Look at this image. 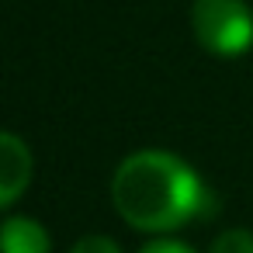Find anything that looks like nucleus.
Instances as JSON below:
<instances>
[{
  "instance_id": "obj_4",
  "label": "nucleus",
  "mask_w": 253,
  "mask_h": 253,
  "mask_svg": "<svg viewBox=\"0 0 253 253\" xmlns=\"http://www.w3.org/2000/svg\"><path fill=\"white\" fill-rule=\"evenodd\" d=\"M0 253H52V239L42 222L28 215H11L0 225Z\"/></svg>"
},
{
  "instance_id": "obj_2",
  "label": "nucleus",
  "mask_w": 253,
  "mask_h": 253,
  "mask_svg": "<svg viewBox=\"0 0 253 253\" xmlns=\"http://www.w3.org/2000/svg\"><path fill=\"white\" fill-rule=\"evenodd\" d=\"M191 28L211 56H243L253 45V11L243 0H194Z\"/></svg>"
},
{
  "instance_id": "obj_7",
  "label": "nucleus",
  "mask_w": 253,
  "mask_h": 253,
  "mask_svg": "<svg viewBox=\"0 0 253 253\" xmlns=\"http://www.w3.org/2000/svg\"><path fill=\"white\" fill-rule=\"evenodd\" d=\"M139 253H194V250L184 246V243H177V239H153V243H146Z\"/></svg>"
},
{
  "instance_id": "obj_5",
  "label": "nucleus",
  "mask_w": 253,
  "mask_h": 253,
  "mask_svg": "<svg viewBox=\"0 0 253 253\" xmlns=\"http://www.w3.org/2000/svg\"><path fill=\"white\" fill-rule=\"evenodd\" d=\"M211 253H253V232H246V229H225L211 243Z\"/></svg>"
},
{
  "instance_id": "obj_3",
  "label": "nucleus",
  "mask_w": 253,
  "mask_h": 253,
  "mask_svg": "<svg viewBox=\"0 0 253 253\" xmlns=\"http://www.w3.org/2000/svg\"><path fill=\"white\" fill-rule=\"evenodd\" d=\"M32 184V149L14 132H0V208L14 205Z\"/></svg>"
},
{
  "instance_id": "obj_1",
  "label": "nucleus",
  "mask_w": 253,
  "mask_h": 253,
  "mask_svg": "<svg viewBox=\"0 0 253 253\" xmlns=\"http://www.w3.org/2000/svg\"><path fill=\"white\" fill-rule=\"evenodd\" d=\"M111 205L132 229L142 232H170L215 211L201 177L167 149L125 156L111 177Z\"/></svg>"
},
{
  "instance_id": "obj_6",
  "label": "nucleus",
  "mask_w": 253,
  "mask_h": 253,
  "mask_svg": "<svg viewBox=\"0 0 253 253\" xmlns=\"http://www.w3.org/2000/svg\"><path fill=\"white\" fill-rule=\"evenodd\" d=\"M70 253H122V246L108 236H84V239L73 243Z\"/></svg>"
}]
</instances>
